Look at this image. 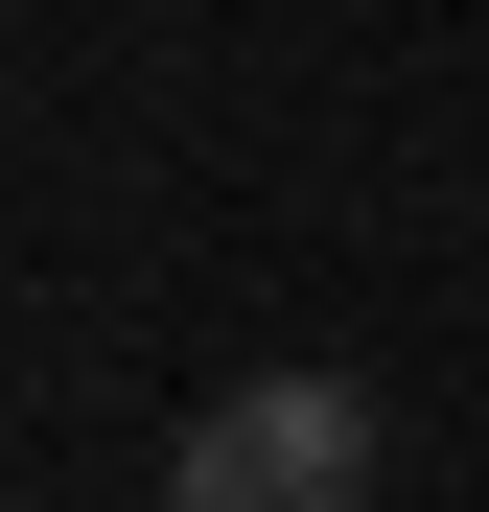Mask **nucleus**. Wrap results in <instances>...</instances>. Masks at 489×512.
<instances>
[{"label": "nucleus", "instance_id": "f257e3e1", "mask_svg": "<svg viewBox=\"0 0 489 512\" xmlns=\"http://www.w3.org/2000/svg\"><path fill=\"white\" fill-rule=\"evenodd\" d=\"M373 396L350 373H233L187 443H163V512H373Z\"/></svg>", "mask_w": 489, "mask_h": 512}]
</instances>
